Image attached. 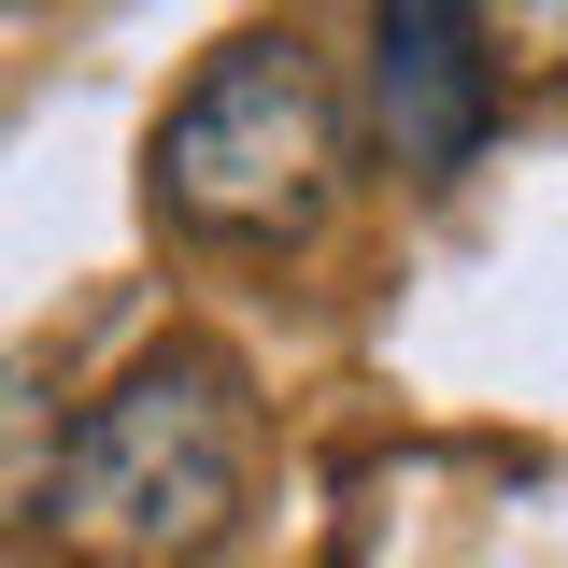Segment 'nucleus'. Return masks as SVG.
Listing matches in <instances>:
<instances>
[{"instance_id":"f257e3e1","label":"nucleus","mask_w":568,"mask_h":568,"mask_svg":"<svg viewBox=\"0 0 568 568\" xmlns=\"http://www.w3.org/2000/svg\"><path fill=\"white\" fill-rule=\"evenodd\" d=\"M256 497V384L213 342H156L142 369H114L58 440V526L71 568H200Z\"/></svg>"},{"instance_id":"f03ea898","label":"nucleus","mask_w":568,"mask_h":568,"mask_svg":"<svg viewBox=\"0 0 568 568\" xmlns=\"http://www.w3.org/2000/svg\"><path fill=\"white\" fill-rule=\"evenodd\" d=\"M342 200V85L298 29H242L213 43L200 85L156 114V213L227 256H284Z\"/></svg>"},{"instance_id":"7ed1b4c3","label":"nucleus","mask_w":568,"mask_h":568,"mask_svg":"<svg viewBox=\"0 0 568 568\" xmlns=\"http://www.w3.org/2000/svg\"><path fill=\"white\" fill-rule=\"evenodd\" d=\"M497 14L484 0H369V129L413 185H455L497 142Z\"/></svg>"},{"instance_id":"20e7f679","label":"nucleus","mask_w":568,"mask_h":568,"mask_svg":"<svg viewBox=\"0 0 568 568\" xmlns=\"http://www.w3.org/2000/svg\"><path fill=\"white\" fill-rule=\"evenodd\" d=\"M58 440H71L58 384H43L29 355H0V526H43V497H58Z\"/></svg>"},{"instance_id":"39448f33","label":"nucleus","mask_w":568,"mask_h":568,"mask_svg":"<svg viewBox=\"0 0 568 568\" xmlns=\"http://www.w3.org/2000/svg\"><path fill=\"white\" fill-rule=\"evenodd\" d=\"M484 14H497V71L568 100V0H484Z\"/></svg>"}]
</instances>
